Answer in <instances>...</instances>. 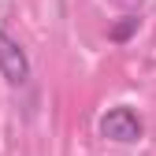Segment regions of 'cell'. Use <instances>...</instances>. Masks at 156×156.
I'll list each match as a JSON object with an SVG mask.
<instances>
[{"label": "cell", "mask_w": 156, "mask_h": 156, "mask_svg": "<svg viewBox=\"0 0 156 156\" xmlns=\"http://www.w3.org/2000/svg\"><path fill=\"white\" fill-rule=\"evenodd\" d=\"M0 74L8 78V86H26L30 82V60H26L23 45L8 30H0Z\"/></svg>", "instance_id": "6da1fadb"}, {"label": "cell", "mask_w": 156, "mask_h": 156, "mask_svg": "<svg viewBox=\"0 0 156 156\" xmlns=\"http://www.w3.org/2000/svg\"><path fill=\"white\" fill-rule=\"evenodd\" d=\"M101 134L108 141H119V145H130L141 138V119L134 108H112L104 119H101Z\"/></svg>", "instance_id": "7a4b0ae2"}, {"label": "cell", "mask_w": 156, "mask_h": 156, "mask_svg": "<svg viewBox=\"0 0 156 156\" xmlns=\"http://www.w3.org/2000/svg\"><path fill=\"white\" fill-rule=\"evenodd\" d=\"M134 30H138V19H126V23H119V26L112 30V41H126Z\"/></svg>", "instance_id": "3957f363"}]
</instances>
